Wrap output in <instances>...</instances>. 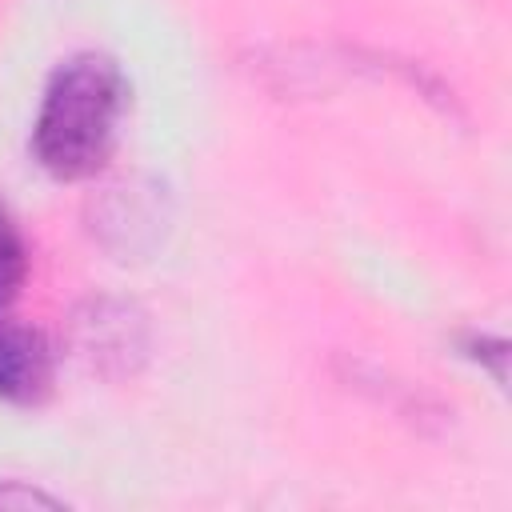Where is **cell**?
Listing matches in <instances>:
<instances>
[{"label":"cell","instance_id":"6da1fadb","mask_svg":"<svg viewBox=\"0 0 512 512\" xmlns=\"http://www.w3.org/2000/svg\"><path fill=\"white\" fill-rule=\"evenodd\" d=\"M124 108L128 80L112 56L76 52L56 64L32 124V152L40 168L56 180L96 176L116 148Z\"/></svg>","mask_w":512,"mask_h":512},{"label":"cell","instance_id":"7a4b0ae2","mask_svg":"<svg viewBox=\"0 0 512 512\" xmlns=\"http://www.w3.org/2000/svg\"><path fill=\"white\" fill-rule=\"evenodd\" d=\"M76 352L92 360V368H132V356H144V324L128 304L100 300L88 316L76 320Z\"/></svg>","mask_w":512,"mask_h":512},{"label":"cell","instance_id":"3957f363","mask_svg":"<svg viewBox=\"0 0 512 512\" xmlns=\"http://www.w3.org/2000/svg\"><path fill=\"white\" fill-rule=\"evenodd\" d=\"M52 376V356L40 332L16 324L0 308V396L4 400H36Z\"/></svg>","mask_w":512,"mask_h":512},{"label":"cell","instance_id":"277c9868","mask_svg":"<svg viewBox=\"0 0 512 512\" xmlns=\"http://www.w3.org/2000/svg\"><path fill=\"white\" fill-rule=\"evenodd\" d=\"M24 272H28V248H24V236L12 220V212L0 200V308H8L16 300Z\"/></svg>","mask_w":512,"mask_h":512},{"label":"cell","instance_id":"5b68a950","mask_svg":"<svg viewBox=\"0 0 512 512\" xmlns=\"http://www.w3.org/2000/svg\"><path fill=\"white\" fill-rule=\"evenodd\" d=\"M8 508H64V500H56V496L24 484V480H4L0 484V512H8Z\"/></svg>","mask_w":512,"mask_h":512}]
</instances>
